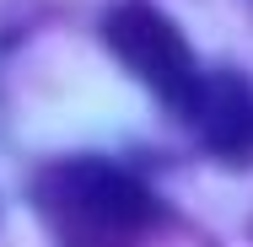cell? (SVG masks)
Returning a JSON list of instances; mask_svg holds the SVG:
<instances>
[{
    "instance_id": "6da1fadb",
    "label": "cell",
    "mask_w": 253,
    "mask_h": 247,
    "mask_svg": "<svg viewBox=\"0 0 253 247\" xmlns=\"http://www.w3.org/2000/svg\"><path fill=\"white\" fill-rule=\"evenodd\" d=\"M33 204L59 247H140L156 226L151 188L97 156L49 161L33 183Z\"/></svg>"
},
{
    "instance_id": "7a4b0ae2",
    "label": "cell",
    "mask_w": 253,
    "mask_h": 247,
    "mask_svg": "<svg viewBox=\"0 0 253 247\" xmlns=\"http://www.w3.org/2000/svg\"><path fill=\"white\" fill-rule=\"evenodd\" d=\"M102 43L124 59V70H129L135 81H146V86H151L178 118L194 124L210 75L200 70L189 38L172 27L167 11H156V5H146V0H124V5H113V11L102 16Z\"/></svg>"
},
{
    "instance_id": "3957f363",
    "label": "cell",
    "mask_w": 253,
    "mask_h": 247,
    "mask_svg": "<svg viewBox=\"0 0 253 247\" xmlns=\"http://www.w3.org/2000/svg\"><path fill=\"white\" fill-rule=\"evenodd\" d=\"M194 129L221 156H248L253 150V92L237 75H210L205 81V102L194 113Z\"/></svg>"
}]
</instances>
